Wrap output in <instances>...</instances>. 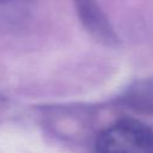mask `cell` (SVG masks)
<instances>
[{
    "label": "cell",
    "mask_w": 153,
    "mask_h": 153,
    "mask_svg": "<svg viewBox=\"0 0 153 153\" xmlns=\"http://www.w3.org/2000/svg\"><path fill=\"white\" fill-rule=\"evenodd\" d=\"M94 152L153 153V130L137 120H120L99 134Z\"/></svg>",
    "instance_id": "1"
},
{
    "label": "cell",
    "mask_w": 153,
    "mask_h": 153,
    "mask_svg": "<svg viewBox=\"0 0 153 153\" xmlns=\"http://www.w3.org/2000/svg\"><path fill=\"white\" fill-rule=\"evenodd\" d=\"M128 97L131 106L141 111L153 112V80L142 81L140 85H136Z\"/></svg>",
    "instance_id": "3"
},
{
    "label": "cell",
    "mask_w": 153,
    "mask_h": 153,
    "mask_svg": "<svg viewBox=\"0 0 153 153\" xmlns=\"http://www.w3.org/2000/svg\"><path fill=\"white\" fill-rule=\"evenodd\" d=\"M78 12L85 27L97 39L106 44H114L117 41L111 25L97 4L91 1L78 2Z\"/></svg>",
    "instance_id": "2"
}]
</instances>
